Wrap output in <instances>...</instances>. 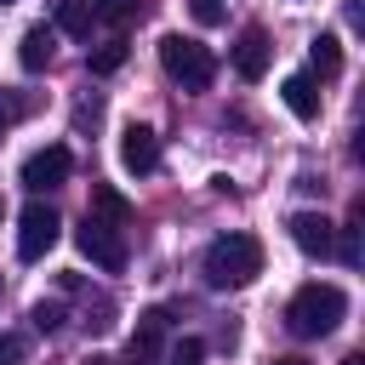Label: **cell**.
Listing matches in <instances>:
<instances>
[{"label":"cell","instance_id":"cell-1","mask_svg":"<svg viewBox=\"0 0 365 365\" xmlns=\"http://www.w3.org/2000/svg\"><path fill=\"white\" fill-rule=\"evenodd\" d=\"M205 285L211 291H240V285H251L257 274H262V240L257 234H222V240H211L205 245Z\"/></svg>","mask_w":365,"mask_h":365},{"label":"cell","instance_id":"cell-2","mask_svg":"<svg viewBox=\"0 0 365 365\" xmlns=\"http://www.w3.org/2000/svg\"><path fill=\"white\" fill-rule=\"evenodd\" d=\"M342 314H348V297L336 291V285H302L291 302H285V325L297 331V336H331L336 325H342Z\"/></svg>","mask_w":365,"mask_h":365},{"label":"cell","instance_id":"cell-3","mask_svg":"<svg viewBox=\"0 0 365 365\" xmlns=\"http://www.w3.org/2000/svg\"><path fill=\"white\" fill-rule=\"evenodd\" d=\"M160 68H165L182 91H205V86L217 80V57H211V46H200L194 34H165V40H160Z\"/></svg>","mask_w":365,"mask_h":365},{"label":"cell","instance_id":"cell-4","mask_svg":"<svg viewBox=\"0 0 365 365\" xmlns=\"http://www.w3.org/2000/svg\"><path fill=\"white\" fill-rule=\"evenodd\" d=\"M74 245H80V257L91 262V268H103V274H120L125 268V234L114 228V222H97V217H86L80 228H74Z\"/></svg>","mask_w":365,"mask_h":365},{"label":"cell","instance_id":"cell-5","mask_svg":"<svg viewBox=\"0 0 365 365\" xmlns=\"http://www.w3.org/2000/svg\"><path fill=\"white\" fill-rule=\"evenodd\" d=\"M57 234H63V217H57L51 205L29 200V205L17 211V257H23V262H40V257L57 245Z\"/></svg>","mask_w":365,"mask_h":365},{"label":"cell","instance_id":"cell-6","mask_svg":"<svg viewBox=\"0 0 365 365\" xmlns=\"http://www.w3.org/2000/svg\"><path fill=\"white\" fill-rule=\"evenodd\" d=\"M68 171H74V154H68L63 143H51V148H34V154L23 160V188H29V194H46V188L68 182Z\"/></svg>","mask_w":365,"mask_h":365},{"label":"cell","instance_id":"cell-7","mask_svg":"<svg viewBox=\"0 0 365 365\" xmlns=\"http://www.w3.org/2000/svg\"><path fill=\"white\" fill-rule=\"evenodd\" d=\"M165 308H148L143 319H137V331H131V342H125V359L120 365H154L160 359V348H165Z\"/></svg>","mask_w":365,"mask_h":365},{"label":"cell","instance_id":"cell-8","mask_svg":"<svg viewBox=\"0 0 365 365\" xmlns=\"http://www.w3.org/2000/svg\"><path fill=\"white\" fill-rule=\"evenodd\" d=\"M120 165H125L131 177H148V171L160 165V137H154V125H125V131H120Z\"/></svg>","mask_w":365,"mask_h":365},{"label":"cell","instance_id":"cell-9","mask_svg":"<svg viewBox=\"0 0 365 365\" xmlns=\"http://www.w3.org/2000/svg\"><path fill=\"white\" fill-rule=\"evenodd\" d=\"M285 228H291L297 251H308V257H331V251H336V228H331L319 211H297Z\"/></svg>","mask_w":365,"mask_h":365},{"label":"cell","instance_id":"cell-10","mask_svg":"<svg viewBox=\"0 0 365 365\" xmlns=\"http://www.w3.org/2000/svg\"><path fill=\"white\" fill-rule=\"evenodd\" d=\"M268 57H274L268 34H262V29H245L240 46H234V74H240V80H262V74H268Z\"/></svg>","mask_w":365,"mask_h":365},{"label":"cell","instance_id":"cell-11","mask_svg":"<svg viewBox=\"0 0 365 365\" xmlns=\"http://www.w3.org/2000/svg\"><path fill=\"white\" fill-rule=\"evenodd\" d=\"M51 57H57V34H51L46 23L23 29V40H17V63H23L29 74H40V68H51Z\"/></svg>","mask_w":365,"mask_h":365},{"label":"cell","instance_id":"cell-12","mask_svg":"<svg viewBox=\"0 0 365 365\" xmlns=\"http://www.w3.org/2000/svg\"><path fill=\"white\" fill-rule=\"evenodd\" d=\"M279 97H285V108L297 120H319V86H314V74H285Z\"/></svg>","mask_w":365,"mask_h":365},{"label":"cell","instance_id":"cell-13","mask_svg":"<svg viewBox=\"0 0 365 365\" xmlns=\"http://www.w3.org/2000/svg\"><path fill=\"white\" fill-rule=\"evenodd\" d=\"M86 217H97V222H114V228H125L137 211H131V200L120 194V188H108V182H91V211Z\"/></svg>","mask_w":365,"mask_h":365},{"label":"cell","instance_id":"cell-14","mask_svg":"<svg viewBox=\"0 0 365 365\" xmlns=\"http://www.w3.org/2000/svg\"><path fill=\"white\" fill-rule=\"evenodd\" d=\"M46 6H51V17H57L63 34H74V40L91 34V0H46Z\"/></svg>","mask_w":365,"mask_h":365},{"label":"cell","instance_id":"cell-15","mask_svg":"<svg viewBox=\"0 0 365 365\" xmlns=\"http://www.w3.org/2000/svg\"><path fill=\"white\" fill-rule=\"evenodd\" d=\"M308 63H314V74H319V80H336V74H342V40H336V34H314Z\"/></svg>","mask_w":365,"mask_h":365},{"label":"cell","instance_id":"cell-16","mask_svg":"<svg viewBox=\"0 0 365 365\" xmlns=\"http://www.w3.org/2000/svg\"><path fill=\"white\" fill-rule=\"evenodd\" d=\"M125 57H131V46H125L120 34H108L103 46H91V51H86V63H91V74H114V68H125Z\"/></svg>","mask_w":365,"mask_h":365},{"label":"cell","instance_id":"cell-17","mask_svg":"<svg viewBox=\"0 0 365 365\" xmlns=\"http://www.w3.org/2000/svg\"><path fill=\"white\" fill-rule=\"evenodd\" d=\"M34 114V97L29 91H0V131H11L17 120H29Z\"/></svg>","mask_w":365,"mask_h":365},{"label":"cell","instance_id":"cell-18","mask_svg":"<svg viewBox=\"0 0 365 365\" xmlns=\"http://www.w3.org/2000/svg\"><path fill=\"white\" fill-rule=\"evenodd\" d=\"M91 17H103V23H131V17H137V0H91Z\"/></svg>","mask_w":365,"mask_h":365},{"label":"cell","instance_id":"cell-19","mask_svg":"<svg viewBox=\"0 0 365 365\" xmlns=\"http://www.w3.org/2000/svg\"><path fill=\"white\" fill-rule=\"evenodd\" d=\"M0 365H29V336L23 331H6L0 336Z\"/></svg>","mask_w":365,"mask_h":365},{"label":"cell","instance_id":"cell-20","mask_svg":"<svg viewBox=\"0 0 365 365\" xmlns=\"http://www.w3.org/2000/svg\"><path fill=\"white\" fill-rule=\"evenodd\" d=\"M205 359V342L200 336H182V342H171V354H165V365H200Z\"/></svg>","mask_w":365,"mask_h":365},{"label":"cell","instance_id":"cell-21","mask_svg":"<svg viewBox=\"0 0 365 365\" xmlns=\"http://www.w3.org/2000/svg\"><path fill=\"white\" fill-rule=\"evenodd\" d=\"M359 205H354V217H348V228H342V262H359Z\"/></svg>","mask_w":365,"mask_h":365},{"label":"cell","instance_id":"cell-22","mask_svg":"<svg viewBox=\"0 0 365 365\" xmlns=\"http://www.w3.org/2000/svg\"><path fill=\"white\" fill-rule=\"evenodd\" d=\"M63 325V302H34V331H57Z\"/></svg>","mask_w":365,"mask_h":365},{"label":"cell","instance_id":"cell-23","mask_svg":"<svg viewBox=\"0 0 365 365\" xmlns=\"http://www.w3.org/2000/svg\"><path fill=\"white\" fill-rule=\"evenodd\" d=\"M194 17L200 23H222V0H194Z\"/></svg>","mask_w":365,"mask_h":365},{"label":"cell","instance_id":"cell-24","mask_svg":"<svg viewBox=\"0 0 365 365\" xmlns=\"http://www.w3.org/2000/svg\"><path fill=\"white\" fill-rule=\"evenodd\" d=\"M274 365H308V359H297V354H285V359H274Z\"/></svg>","mask_w":365,"mask_h":365},{"label":"cell","instance_id":"cell-25","mask_svg":"<svg viewBox=\"0 0 365 365\" xmlns=\"http://www.w3.org/2000/svg\"><path fill=\"white\" fill-rule=\"evenodd\" d=\"M342 365H365V354H348V359H342Z\"/></svg>","mask_w":365,"mask_h":365},{"label":"cell","instance_id":"cell-26","mask_svg":"<svg viewBox=\"0 0 365 365\" xmlns=\"http://www.w3.org/2000/svg\"><path fill=\"white\" fill-rule=\"evenodd\" d=\"M86 365H114V359H86Z\"/></svg>","mask_w":365,"mask_h":365},{"label":"cell","instance_id":"cell-27","mask_svg":"<svg viewBox=\"0 0 365 365\" xmlns=\"http://www.w3.org/2000/svg\"><path fill=\"white\" fill-rule=\"evenodd\" d=\"M0 6H11V0H0Z\"/></svg>","mask_w":365,"mask_h":365}]
</instances>
